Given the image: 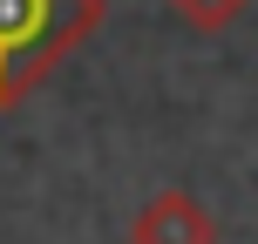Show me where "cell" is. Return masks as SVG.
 Segmentation results:
<instances>
[{"label":"cell","instance_id":"7a4b0ae2","mask_svg":"<svg viewBox=\"0 0 258 244\" xmlns=\"http://www.w3.org/2000/svg\"><path fill=\"white\" fill-rule=\"evenodd\" d=\"M129 244H218V217L190 190H156L129 224Z\"/></svg>","mask_w":258,"mask_h":244},{"label":"cell","instance_id":"3957f363","mask_svg":"<svg viewBox=\"0 0 258 244\" xmlns=\"http://www.w3.org/2000/svg\"><path fill=\"white\" fill-rule=\"evenodd\" d=\"M170 14H177V27H190V34H224V27H238L258 0H163Z\"/></svg>","mask_w":258,"mask_h":244},{"label":"cell","instance_id":"6da1fadb","mask_svg":"<svg viewBox=\"0 0 258 244\" xmlns=\"http://www.w3.org/2000/svg\"><path fill=\"white\" fill-rule=\"evenodd\" d=\"M102 21L109 0H0V116L34 95Z\"/></svg>","mask_w":258,"mask_h":244}]
</instances>
